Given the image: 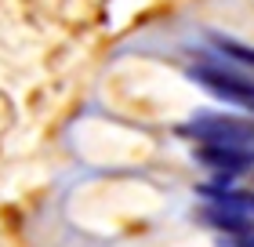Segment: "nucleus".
<instances>
[{
  "label": "nucleus",
  "mask_w": 254,
  "mask_h": 247,
  "mask_svg": "<svg viewBox=\"0 0 254 247\" xmlns=\"http://www.w3.org/2000/svg\"><path fill=\"white\" fill-rule=\"evenodd\" d=\"M178 135L196 138V142L251 146L254 142V120H240V116H196L192 124L178 127Z\"/></svg>",
  "instance_id": "1"
},
{
  "label": "nucleus",
  "mask_w": 254,
  "mask_h": 247,
  "mask_svg": "<svg viewBox=\"0 0 254 247\" xmlns=\"http://www.w3.org/2000/svg\"><path fill=\"white\" fill-rule=\"evenodd\" d=\"M189 77L196 84H203L211 95L225 98V102H236V105H244V109L254 113V80L233 73V69H222V66H192Z\"/></svg>",
  "instance_id": "2"
},
{
  "label": "nucleus",
  "mask_w": 254,
  "mask_h": 247,
  "mask_svg": "<svg viewBox=\"0 0 254 247\" xmlns=\"http://www.w3.org/2000/svg\"><path fill=\"white\" fill-rule=\"evenodd\" d=\"M196 160L203 167H211L218 174H240L254 167V149H244V146H222V142H200L196 146Z\"/></svg>",
  "instance_id": "3"
},
{
  "label": "nucleus",
  "mask_w": 254,
  "mask_h": 247,
  "mask_svg": "<svg viewBox=\"0 0 254 247\" xmlns=\"http://www.w3.org/2000/svg\"><path fill=\"white\" fill-rule=\"evenodd\" d=\"M200 222H207L214 233H229V237H240V233H247L254 229V222L251 215H244V211H236V207H203L200 211Z\"/></svg>",
  "instance_id": "4"
},
{
  "label": "nucleus",
  "mask_w": 254,
  "mask_h": 247,
  "mask_svg": "<svg viewBox=\"0 0 254 247\" xmlns=\"http://www.w3.org/2000/svg\"><path fill=\"white\" fill-rule=\"evenodd\" d=\"M211 40H214V48H218V51H225L229 58L254 66V48H247V44H240V40H233V37H222V33H214Z\"/></svg>",
  "instance_id": "5"
},
{
  "label": "nucleus",
  "mask_w": 254,
  "mask_h": 247,
  "mask_svg": "<svg viewBox=\"0 0 254 247\" xmlns=\"http://www.w3.org/2000/svg\"><path fill=\"white\" fill-rule=\"evenodd\" d=\"M244 207H247L251 215H254V193H247V196H244Z\"/></svg>",
  "instance_id": "6"
}]
</instances>
